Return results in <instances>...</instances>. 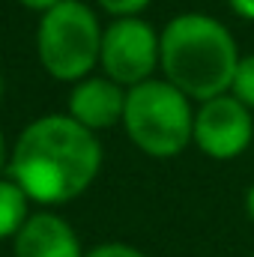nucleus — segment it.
<instances>
[{"label": "nucleus", "mask_w": 254, "mask_h": 257, "mask_svg": "<svg viewBox=\"0 0 254 257\" xmlns=\"http://www.w3.org/2000/svg\"><path fill=\"white\" fill-rule=\"evenodd\" d=\"M194 102L162 75L126 90L123 132L150 159H174L191 147Z\"/></svg>", "instance_id": "7ed1b4c3"}, {"label": "nucleus", "mask_w": 254, "mask_h": 257, "mask_svg": "<svg viewBox=\"0 0 254 257\" xmlns=\"http://www.w3.org/2000/svg\"><path fill=\"white\" fill-rule=\"evenodd\" d=\"M105 162L96 132L75 123L69 114H42L18 132L9 147L6 174L42 206H63L87 192Z\"/></svg>", "instance_id": "f257e3e1"}, {"label": "nucleus", "mask_w": 254, "mask_h": 257, "mask_svg": "<svg viewBox=\"0 0 254 257\" xmlns=\"http://www.w3.org/2000/svg\"><path fill=\"white\" fill-rule=\"evenodd\" d=\"M15 257H84L81 239L63 215L51 209L33 212L12 239Z\"/></svg>", "instance_id": "6e6552de"}, {"label": "nucleus", "mask_w": 254, "mask_h": 257, "mask_svg": "<svg viewBox=\"0 0 254 257\" xmlns=\"http://www.w3.org/2000/svg\"><path fill=\"white\" fill-rule=\"evenodd\" d=\"M159 30L144 18H111L102 30L99 72L120 87H135L159 72Z\"/></svg>", "instance_id": "39448f33"}, {"label": "nucleus", "mask_w": 254, "mask_h": 257, "mask_svg": "<svg viewBox=\"0 0 254 257\" xmlns=\"http://www.w3.org/2000/svg\"><path fill=\"white\" fill-rule=\"evenodd\" d=\"M159 72L191 102H206L230 90L239 45L230 27L206 12H180L159 30Z\"/></svg>", "instance_id": "f03ea898"}, {"label": "nucleus", "mask_w": 254, "mask_h": 257, "mask_svg": "<svg viewBox=\"0 0 254 257\" xmlns=\"http://www.w3.org/2000/svg\"><path fill=\"white\" fill-rule=\"evenodd\" d=\"M245 215L254 221V183L245 189Z\"/></svg>", "instance_id": "dca6fc26"}, {"label": "nucleus", "mask_w": 254, "mask_h": 257, "mask_svg": "<svg viewBox=\"0 0 254 257\" xmlns=\"http://www.w3.org/2000/svg\"><path fill=\"white\" fill-rule=\"evenodd\" d=\"M254 141V111H248L236 96L221 93L215 99L194 105L191 147H197L212 162L239 159Z\"/></svg>", "instance_id": "423d86ee"}, {"label": "nucleus", "mask_w": 254, "mask_h": 257, "mask_svg": "<svg viewBox=\"0 0 254 257\" xmlns=\"http://www.w3.org/2000/svg\"><path fill=\"white\" fill-rule=\"evenodd\" d=\"M102 30L96 9L84 0H60L36 21V60L48 78L78 84L99 69Z\"/></svg>", "instance_id": "20e7f679"}, {"label": "nucleus", "mask_w": 254, "mask_h": 257, "mask_svg": "<svg viewBox=\"0 0 254 257\" xmlns=\"http://www.w3.org/2000/svg\"><path fill=\"white\" fill-rule=\"evenodd\" d=\"M224 3H227V9H230L236 18L254 21V0H224Z\"/></svg>", "instance_id": "ddd939ff"}, {"label": "nucleus", "mask_w": 254, "mask_h": 257, "mask_svg": "<svg viewBox=\"0 0 254 257\" xmlns=\"http://www.w3.org/2000/svg\"><path fill=\"white\" fill-rule=\"evenodd\" d=\"M227 93L236 96L248 111H254V54H242V57H239Z\"/></svg>", "instance_id": "9d476101"}, {"label": "nucleus", "mask_w": 254, "mask_h": 257, "mask_svg": "<svg viewBox=\"0 0 254 257\" xmlns=\"http://www.w3.org/2000/svg\"><path fill=\"white\" fill-rule=\"evenodd\" d=\"M123 111H126V87H120L108 75H87L69 87L66 114L96 135L105 128L123 126Z\"/></svg>", "instance_id": "0eeeda50"}, {"label": "nucleus", "mask_w": 254, "mask_h": 257, "mask_svg": "<svg viewBox=\"0 0 254 257\" xmlns=\"http://www.w3.org/2000/svg\"><path fill=\"white\" fill-rule=\"evenodd\" d=\"M18 6H24L27 12H36V15H42V12H48V9H54L60 0H15Z\"/></svg>", "instance_id": "4468645a"}, {"label": "nucleus", "mask_w": 254, "mask_h": 257, "mask_svg": "<svg viewBox=\"0 0 254 257\" xmlns=\"http://www.w3.org/2000/svg\"><path fill=\"white\" fill-rule=\"evenodd\" d=\"M3 90H6V81H3V69H0V102H3Z\"/></svg>", "instance_id": "f3484780"}, {"label": "nucleus", "mask_w": 254, "mask_h": 257, "mask_svg": "<svg viewBox=\"0 0 254 257\" xmlns=\"http://www.w3.org/2000/svg\"><path fill=\"white\" fill-rule=\"evenodd\" d=\"M153 0H96V6L108 15V18H135L144 15L150 9Z\"/></svg>", "instance_id": "9b49d317"}, {"label": "nucleus", "mask_w": 254, "mask_h": 257, "mask_svg": "<svg viewBox=\"0 0 254 257\" xmlns=\"http://www.w3.org/2000/svg\"><path fill=\"white\" fill-rule=\"evenodd\" d=\"M30 206H33V200L27 197V192L9 174H0V242L15 239V233L24 227V221L33 215Z\"/></svg>", "instance_id": "1a4fd4ad"}, {"label": "nucleus", "mask_w": 254, "mask_h": 257, "mask_svg": "<svg viewBox=\"0 0 254 257\" xmlns=\"http://www.w3.org/2000/svg\"><path fill=\"white\" fill-rule=\"evenodd\" d=\"M6 165H9V141L6 132L0 128V174H6Z\"/></svg>", "instance_id": "2eb2a0df"}, {"label": "nucleus", "mask_w": 254, "mask_h": 257, "mask_svg": "<svg viewBox=\"0 0 254 257\" xmlns=\"http://www.w3.org/2000/svg\"><path fill=\"white\" fill-rule=\"evenodd\" d=\"M84 257H147L141 248L129 245V242H102L93 245L90 251H84Z\"/></svg>", "instance_id": "f8f14e48"}]
</instances>
